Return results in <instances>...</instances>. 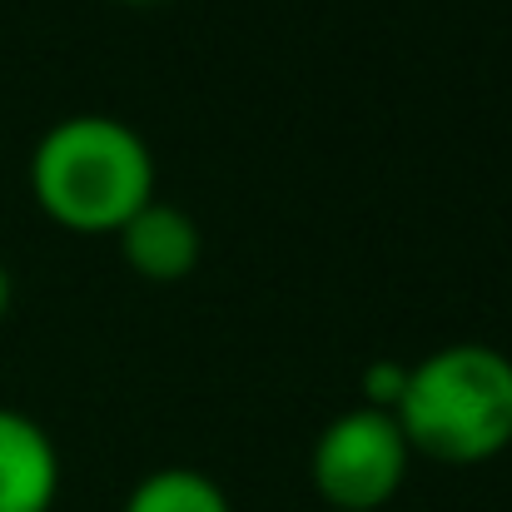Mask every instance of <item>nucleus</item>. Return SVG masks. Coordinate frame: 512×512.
Returning <instances> with one entry per match:
<instances>
[{
  "label": "nucleus",
  "instance_id": "nucleus-1",
  "mask_svg": "<svg viewBox=\"0 0 512 512\" xmlns=\"http://www.w3.org/2000/svg\"><path fill=\"white\" fill-rule=\"evenodd\" d=\"M40 214L70 234H120L155 199V155L145 135L115 115H65L30 155Z\"/></svg>",
  "mask_w": 512,
  "mask_h": 512
},
{
  "label": "nucleus",
  "instance_id": "nucleus-2",
  "mask_svg": "<svg viewBox=\"0 0 512 512\" xmlns=\"http://www.w3.org/2000/svg\"><path fill=\"white\" fill-rule=\"evenodd\" d=\"M413 453L478 468L512 448V358L493 343H448L408 363V388L393 408Z\"/></svg>",
  "mask_w": 512,
  "mask_h": 512
},
{
  "label": "nucleus",
  "instance_id": "nucleus-3",
  "mask_svg": "<svg viewBox=\"0 0 512 512\" xmlns=\"http://www.w3.org/2000/svg\"><path fill=\"white\" fill-rule=\"evenodd\" d=\"M408 438L393 413L378 408H348L339 413L314 453H309V478L314 493L339 512H378L388 508L408 478Z\"/></svg>",
  "mask_w": 512,
  "mask_h": 512
},
{
  "label": "nucleus",
  "instance_id": "nucleus-4",
  "mask_svg": "<svg viewBox=\"0 0 512 512\" xmlns=\"http://www.w3.org/2000/svg\"><path fill=\"white\" fill-rule=\"evenodd\" d=\"M60 498V453L20 408H0V512H50Z\"/></svg>",
  "mask_w": 512,
  "mask_h": 512
},
{
  "label": "nucleus",
  "instance_id": "nucleus-5",
  "mask_svg": "<svg viewBox=\"0 0 512 512\" xmlns=\"http://www.w3.org/2000/svg\"><path fill=\"white\" fill-rule=\"evenodd\" d=\"M115 239H120L125 264L140 279H150V284H179V279H189L194 264H199V249H204L199 224L179 204H165V199H150L140 214H130Z\"/></svg>",
  "mask_w": 512,
  "mask_h": 512
},
{
  "label": "nucleus",
  "instance_id": "nucleus-6",
  "mask_svg": "<svg viewBox=\"0 0 512 512\" xmlns=\"http://www.w3.org/2000/svg\"><path fill=\"white\" fill-rule=\"evenodd\" d=\"M120 512H234L229 493L199 468H155L145 473Z\"/></svg>",
  "mask_w": 512,
  "mask_h": 512
},
{
  "label": "nucleus",
  "instance_id": "nucleus-7",
  "mask_svg": "<svg viewBox=\"0 0 512 512\" xmlns=\"http://www.w3.org/2000/svg\"><path fill=\"white\" fill-rule=\"evenodd\" d=\"M408 388V363L398 358H378L363 368V408H378V413H393L398 398Z\"/></svg>",
  "mask_w": 512,
  "mask_h": 512
},
{
  "label": "nucleus",
  "instance_id": "nucleus-8",
  "mask_svg": "<svg viewBox=\"0 0 512 512\" xmlns=\"http://www.w3.org/2000/svg\"><path fill=\"white\" fill-rule=\"evenodd\" d=\"M10 299H15V284H10V269L0 264V319L10 314Z\"/></svg>",
  "mask_w": 512,
  "mask_h": 512
},
{
  "label": "nucleus",
  "instance_id": "nucleus-9",
  "mask_svg": "<svg viewBox=\"0 0 512 512\" xmlns=\"http://www.w3.org/2000/svg\"><path fill=\"white\" fill-rule=\"evenodd\" d=\"M120 5H155V0H120Z\"/></svg>",
  "mask_w": 512,
  "mask_h": 512
}]
</instances>
